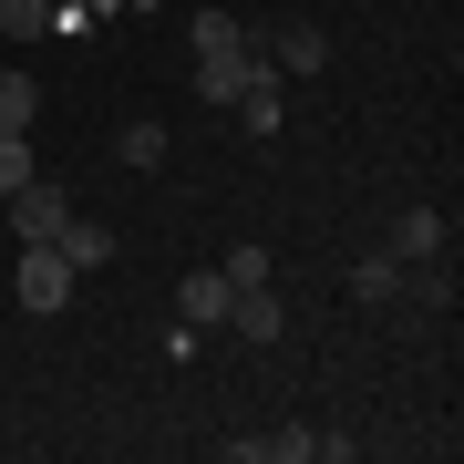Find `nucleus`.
Instances as JSON below:
<instances>
[{"mask_svg": "<svg viewBox=\"0 0 464 464\" xmlns=\"http://www.w3.org/2000/svg\"><path fill=\"white\" fill-rule=\"evenodd\" d=\"M237 42H248V32H237L227 11H197V52H237Z\"/></svg>", "mask_w": 464, "mask_h": 464, "instance_id": "15", "label": "nucleus"}, {"mask_svg": "<svg viewBox=\"0 0 464 464\" xmlns=\"http://www.w3.org/2000/svg\"><path fill=\"white\" fill-rule=\"evenodd\" d=\"M392 258L402 268H413V258H444V217H433V207H402L392 217Z\"/></svg>", "mask_w": 464, "mask_h": 464, "instance_id": "6", "label": "nucleus"}, {"mask_svg": "<svg viewBox=\"0 0 464 464\" xmlns=\"http://www.w3.org/2000/svg\"><path fill=\"white\" fill-rule=\"evenodd\" d=\"M52 248H63V258H72V279H83V268L114 258V227H93V217H63V237H52Z\"/></svg>", "mask_w": 464, "mask_h": 464, "instance_id": "7", "label": "nucleus"}, {"mask_svg": "<svg viewBox=\"0 0 464 464\" xmlns=\"http://www.w3.org/2000/svg\"><path fill=\"white\" fill-rule=\"evenodd\" d=\"M217 268H227V289H258V279H279V268H268V248H227Z\"/></svg>", "mask_w": 464, "mask_h": 464, "instance_id": "12", "label": "nucleus"}, {"mask_svg": "<svg viewBox=\"0 0 464 464\" xmlns=\"http://www.w3.org/2000/svg\"><path fill=\"white\" fill-rule=\"evenodd\" d=\"M176 299H186V320H197V331H217V320H227V268H197Z\"/></svg>", "mask_w": 464, "mask_h": 464, "instance_id": "8", "label": "nucleus"}, {"mask_svg": "<svg viewBox=\"0 0 464 464\" xmlns=\"http://www.w3.org/2000/svg\"><path fill=\"white\" fill-rule=\"evenodd\" d=\"M11 299H21V310H32V320H52V310H63V299H72V258L52 248V237H21V268H11Z\"/></svg>", "mask_w": 464, "mask_h": 464, "instance_id": "1", "label": "nucleus"}, {"mask_svg": "<svg viewBox=\"0 0 464 464\" xmlns=\"http://www.w3.org/2000/svg\"><path fill=\"white\" fill-rule=\"evenodd\" d=\"M351 289H362V299H392V289H402V258H362V268H351Z\"/></svg>", "mask_w": 464, "mask_h": 464, "instance_id": "13", "label": "nucleus"}, {"mask_svg": "<svg viewBox=\"0 0 464 464\" xmlns=\"http://www.w3.org/2000/svg\"><path fill=\"white\" fill-rule=\"evenodd\" d=\"M0 207H11V237H63V217H72V207H63V186H42V176H21Z\"/></svg>", "mask_w": 464, "mask_h": 464, "instance_id": "2", "label": "nucleus"}, {"mask_svg": "<svg viewBox=\"0 0 464 464\" xmlns=\"http://www.w3.org/2000/svg\"><path fill=\"white\" fill-rule=\"evenodd\" d=\"M227 331L237 341H279V289H268V279L258 289H227Z\"/></svg>", "mask_w": 464, "mask_h": 464, "instance_id": "4", "label": "nucleus"}, {"mask_svg": "<svg viewBox=\"0 0 464 464\" xmlns=\"http://www.w3.org/2000/svg\"><path fill=\"white\" fill-rule=\"evenodd\" d=\"M237 124H248V134H279V63H248V83H237Z\"/></svg>", "mask_w": 464, "mask_h": 464, "instance_id": "5", "label": "nucleus"}, {"mask_svg": "<svg viewBox=\"0 0 464 464\" xmlns=\"http://www.w3.org/2000/svg\"><path fill=\"white\" fill-rule=\"evenodd\" d=\"M21 176H32V134H0V197H11Z\"/></svg>", "mask_w": 464, "mask_h": 464, "instance_id": "16", "label": "nucleus"}, {"mask_svg": "<svg viewBox=\"0 0 464 464\" xmlns=\"http://www.w3.org/2000/svg\"><path fill=\"white\" fill-rule=\"evenodd\" d=\"M279 63L289 72H320V63H331V32H320V21H279Z\"/></svg>", "mask_w": 464, "mask_h": 464, "instance_id": "9", "label": "nucleus"}, {"mask_svg": "<svg viewBox=\"0 0 464 464\" xmlns=\"http://www.w3.org/2000/svg\"><path fill=\"white\" fill-rule=\"evenodd\" d=\"M32 114H42L32 72H0V134H32Z\"/></svg>", "mask_w": 464, "mask_h": 464, "instance_id": "10", "label": "nucleus"}, {"mask_svg": "<svg viewBox=\"0 0 464 464\" xmlns=\"http://www.w3.org/2000/svg\"><path fill=\"white\" fill-rule=\"evenodd\" d=\"M124 166H166V124H124Z\"/></svg>", "mask_w": 464, "mask_h": 464, "instance_id": "14", "label": "nucleus"}, {"mask_svg": "<svg viewBox=\"0 0 464 464\" xmlns=\"http://www.w3.org/2000/svg\"><path fill=\"white\" fill-rule=\"evenodd\" d=\"M248 63H258L248 42H237V52H197V103H237V83H248Z\"/></svg>", "mask_w": 464, "mask_h": 464, "instance_id": "3", "label": "nucleus"}, {"mask_svg": "<svg viewBox=\"0 0 464 464\" xmlns=\"http://www.w3.org/2000/svg\"><path fill=\"white\" fill-rule=\"evenodd\" d=\"M0 32H11V42H32V32H52V0H0Z\"/></svg>", "mask_w": 464, "mask_h": 464, "instance_id": "11", "label": "nucleus"}]
</instances>
